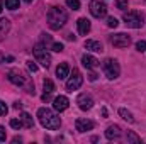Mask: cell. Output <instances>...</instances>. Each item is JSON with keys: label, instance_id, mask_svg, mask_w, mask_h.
<instances>
[{"label": "cell", "instance_id": "2", "mask_svg": "<svg viewBox=\"0 0 146 144\" xmlns=\"http://www.w3.org/2000/svg\"><path fill=\"white\" fill-rule=\"evenodd\" d=\"M48 26L53 29V31H58L60 27L65 26V22L68 20V14L63 7H51L48 10Z\"/></svg>", "mask_w": 146, "mask_h": 144}, {"label": "cell", "instance_id": "30", "mask_svg": "<svg viewBox=\"0 0 146 144\" xmlns=\"http://www.w3.org/2000/svg\"><path fill=\"white\" fill-rule=\"evenodd\" d=\"M7 112H9V107L5 105V102H2V100H0V115H5Z\"/></svg>", "mask_w": 146, "mask_h": 144}, {"label": "cell", "instance_id": "27", "mask_svg": "<svg viewBox=\"0 0 146 144\" xmlns=\"http://www.w3.org/2000/svg\"><path fill=\"white\" fill-rule=\"evenodd\" d=\"M107 26H109V27H117V26H119V20H117L115 17H109V19H107Z\"/></svg>", "mask_w": 146, "mask_h": 144}, {"label": "cell", "instance_id": "7", "mask_svg": "<svg viewBox=\"0 0 146 144\" xmlns=\"http://www.w3.org/2000/svg\"><path fill=\"white\" fill-rule=\"evenodd\" d=\"M82 83H83V76H82V73L75 68L72 71V76H70L68 81H66V90H68V92L78 90V88L82 87Z\"/></svg>", "mask_w": 146, "mask_h": 144}, {"label": "cell", "instance_id": "5", "mask_svg": "<svg viewBox=\"0 0 146 144\" xmlns=\"http://www.w3.org/2000/svg\"><path fill=\"white\" fill-rule=\"evenodd\" d=\"M104 73H106V76H107L109 80L117 78L119 73H121V66H119V63H117L115 59H112V58H107V59L104 61Z\"/></svg>", "mask_w": 146, "mask_h": 144}, {"label": "cell", "instance_id": "15", "mask_svg": "<svg viewBox=\"0 0 146 144\" xmlns=\"http://www.w3.org/2000/svg\"><path fill=\"white\" fill-rule=\"evenodd\" d=\"M106 137L110 139V141H112V139H119V137H121V127L115 126V124H114V126H109V127L106 129Z\"/></svg>", "mask_w": 146, "mask_h": 144}, {"label": "cell", "instance_id": "35", "mask_svg": "<svg viewBox=\"0 0 146 144\" xmlns=\"http://www.w3.org/2000/svg\"><path fill=\"white\" fill-rule=\"evenodd\" d=\"M49 98H51V97H49V93H46V92H44V95H42V100H44V102H48Z\"/></svg>", "mask_w": 146, "mask_h": 144}, {"label": "cell", "instance_id": "20", "mask_svg": "<svg viewBox=\"0 0 146 144\" xmlns=\"http://www.w3.org/2000/svg\"><path fill=\"white\" fill-rule=\"evenodd\" d=\"M119 115H121L124 120H127L129 124H133V122H134V117H133V114H131L129 110H126V108H119Z\"/></svg>", "mask_w": 146, "mask_h": 144}, {"label": "cell", "instance_id": "3", "mask_svg": "<svg viewBox=\"0 0 146 144\" xmlns=\"http://www.w3.org/2000/svg\"><path fill=\"white\" fill-rule=\"evenodd\" d=\"M7 78H9V81L14 83L15 87H22V88H26L27 93L34 95V83L31 81V78H29L24 71H21V70H10L9 75H7Z\"/></svg>", "mask_w": 146, "mask_h": 144}, {"label": "cell", "instance_id": "24", "mask_svg": "<svg viewBox=\"0 0 146 144\" xmlns=\"http://www.w3.org/2000/svg\"><path fill=\"white\" fill-rule=\"evenodd\" d=\"M66 5L73 10H78L80 9V0H66Z\"/></svg>", "mask_w": 146, "mask_h": 144}, {"label": "cell", "instance_id": "10", "mask_svg": "<svg viewBox=\"0 0 146 144\" xmlns=\"http://www.w3.org/2000/svg\"><path fill=\"white\" fill-rule=\"evenodd\" d=\"M76 104H78V107L82 108V110H90V108L94 107V98L90 95H87V93H82V95H78Z\"/></svg>", "mask_w": 146, "mask_h": 144}, {"label": "cell", "instance_id": "32", "mask_svg": "<svg viewBox=\"0 0 146 144\" xmlns=\"http://www.w3.org/2000/svg\"><path fill=\"white\" fill-rule=\"evenodd\" d=\"M5 136H7V134H5V129L0 126V143H2V141H5Z\"/></svg>", "mask_w": 146, "mask_h": 144}, {"label": "cell", "instance_id": "36", "mask_svg": "<svg viewBox=\"0 0 146 144\" xmlns=\"http://www.w3.org/2000/svg\"><path fill=\"white\" fill-rule=\"evenodd\" d=\"M21 141H22L21 137H14V139H12V143H21Z\"/></svg>", "mask_w": 146, "mask_h": 144}, {"label": "cell", "instance_id": "11", "mask_svg": "<svg viewBox=\"0 0 146 144\" xmlns=\"http://www.w3.org/2000/svg\"><path fill=\"white\" fill-rule=\"evenodd\" d=\"M75 127H76L78 132H87V131H92L95 127V124L92 120H88V119H76Z\"/></svg>", "mask_w": 146, "mask_h": 144}, {"label": "cell", "instance_id": "14", "mask_svg": "<svg viewBox=\"0 0 146 144\" xmlns=\"http://www.w3.org/2000/svg\"><path fill=\"white\" fill-rule=\"evenodd\" d=\"M85 48H87L88 51H94V53H102V51H104L102 42H100V41H94V39L85 41Z\"/></svg>", "mask_w": 146, "mask_h": 144}, {"label": "cell", "instance_id": "34", "mask_svg": "<svg viewBox=\"0 0 146 144\" xmlns=\"http://www.w3.org/2000/svg\"><path fill=\"white\" fill-rule=\"evenodd\" d=\"M14 108H15V110H19V108H22V104H21V102H15V104H14Z\"/></svg>", "mask_w": 146, "mask_h": 144}, {"label": "cell", "instance_id": "16", "mask_svg": "<svg viewBox=\"0 0 146 144\" xmlns=\"http://www.w3.org/2000/svg\"><path fill=\"white\" fill-rule=\"evenodd\" d=\"M76 26H78V32L80 34H88L90 32V20L88 19H85V17H82V19H78L76 20Z\"/></svg>", "mask_w": 146, "mask_h": 144}, {"label": "cell", "instance_id": "19", "mask_svg": "<svg viewBox=\"0 0 146 144\" xmlns=\"http://www.w3.org/2000/svg\"><path fill=\"white\" fill-rule=\"evenodd\" d=\"M21 120H22L24 127H27V129H33V127H34V120H33V117H31L27 112H22V115H21Z\"/></svg>", "mask_w": 146, "mask_h": 144}, {"label": "cell", "instance_id": "33", "mask_svg": "<svg viewBox=\"0 0 146 144\" xmlns=\"http://www.w3.org/2000/svg\"><path fill=\"white\" fill-rule=\"evenodd\" d=\"M88 80H90V81H95V80H97V75H95V73H90Z\"/></svg>", "mask_w": 146, "mask_h": 144}, {"label": "cell", "instance_id": "25", "mask_svg": "<svg viewBox=\"0 0 146 144\" xmlns=\"http://www.w3.org/2000/svg\"><path fill=\"white\" fill-rule=\"evenodd\" d=\"M24 124H22V120H19V119H10V127H14V129H21Z\"/></svg>", "mask_w": 146, "mask_h": 144}, {"label": "cell", "instance_id": "8", "mask_svg": "<svg viewBox=\"0 0 146 144\" xmlns=\"http://www.w3.org/2000/svg\"><path fill=\"white\" fill-rule=\"evenodd\" d=\"M33 51H34V56H36L37 63H41L44 68H48V66L51 65V56H49V53H48L42 46H39V44H37Z\"/></svg>", "mask_w": 146, "mask_h": 144}, {"label": "cell", "instance_id": "13", "mask_svg": "<svg viewBox=\"0 0 146 144\" xmlns=\"http://www.w3.org/2000/svg\"><path fill=\"white\" fill-rule=\"evenodd\" d=\"M68 105H70V102H68V98H66L65 95H60V97H56V98L53 100V107H54V110H58V112L66 110Z\"/></svg>", "mask_w": 146, "mask_h": 144}, {"label": "cell", "instance_id": "4", "mask_svg": "<svg viewBox=\"0 0 146 144\" xmlns=\"http://www.w3.org/2000/svg\"><path fill=\"white\" fill-rule=\"evenodd\" d=\"M122 19H124L126 26H127V27H133V29H139V27H143V24H145V15H143V12H138V10L124 12Z\"/></svg>", "mask_w": 146, "mask_h": 144}, {"label": "cell", "instance_id": "12", "mask_svg": "<svg viewBox=\"0 0 146 144\" xmlns=\"http://www.w3.org/2000/svg\"><path fill=\"white\" fill-rule=\"evenodd\" d=\"M82 65H83L87 70H94V68H97V66L100 65V61H99L97 58L90 56V54H83V56H82Z\"/></svg>", "mask_w": 146, "mask_h": 144}, {"label": "cell", "instance_id": "17", "mask_svg": "<svg viewBox=\"0 0 146 144\" xmlns=\"http://www.w3.org/2000/svg\"><path fill=\"white\" fill-rule=\"evenodd\" d=\"M9 31H10V20L9 19H0V42L5 39Z\"/></svg>", "mask_w": 146, "mask_h": 144}, {"label": "cell", "instance_id": "18", "mask_svg": "<svg viewBox=\"0 0 146 144\" xmlns=\"http://www.w3.org/2000/svg\"><path fill=\"white\" fill-rule=\"evenodd\" d=\"M68 73H70V66H68V63H61V65H58V68H56V76H58L60 80H65V78L68 76Z\"/></svg>", "mask_w": 146, "mask_h": 144}, {"label": "cell", "instance_id": "38", "mask_svg": "<svg viewBox=\"0 0 146 144\" xmlns=\"http://www.w3.org/2000/svg\"><path fill=\"white\" fill-rule=\"evenodd\" d=\"M2 59H3V58H2V54H0V61H2Z\"/></svg>", "mask_w": 146, "mask_h": 144}, {"label": "cell", "instance_id": "6", "mask_svg": "<svg viewBox=\"0 0 146 144\" xmlns=\"http://www.w3.org/2000/svg\"><path fill=\"white\" fill-rule=\"evenodd\" d=\"M88 9H90V14L95 19H102V17L107 15V5L102 0H92L90 5H88Z\"/></svg>", "mask_w": 146, "mask_h": 144}, {"label": "cell", "instance_id": "9", "mask_svg": "<svg viewBox=\"0 0 146 144\" xmlns=\"http://www.w3.org/2000/svg\"><path fill=\"white\" fill-rule=\"evenodd\" d=\"M110 42L115 46V48H127L131 44V37L124 32H119V34H114L110 36Z\"/></svg>", "mask_w": 146, "mask_h": 144}, {"label": "cell", "instance_id": "28", "mask_svg": "<svg viewBox=\"0 0 146 144\" xmlns=\"http://www.w3.org/2000/svg\"><path fill=\"white\" fill-rule=\"evenodd\" d=\"M51 48H53V51H56V53H61V51H63V44H61V42H53Z\"/></svg>", "mask_w": 146, "mask_h": 144}, {"label": "cell", "instance_id": "26", "mask_svg": "<svg viewBox=\"0 0 146 144\" xmlns=\"http://www.w3.org/2000/svg\"><path fill=\"white\" fill-rule=\"evenodd\" d=\"M136 49H138L139 53H145L146 51V41H138V42H136Z\"/></svg>", "mask_w": 146, "mask_h": 144}, {"label": "cell", "instance_id": "29", "mask_svg": "<svg viewBox=\"0 0 146 144\" xmlns=\"http://www.w3.org/2000/svg\"><path fill=\"white\" fill-rule=\"evenodd\" d=\"M115 5H117V9L124 10V9H127V0H117V2H115Z\"/></svg>", "mask_w": 146, "mask_h": 144}, {"label": "cell", "instance_id": "39", "mask_svg": "<svg viewBox=\"0 0 146 144\" xmlns=\"http://www.w3.org/2000/svg\"><path fill=\"white\" fill-rule=\"evenodd\" d=\"M26 2H33V0H26Z\"/></svg>", "mask_w": 146, "mask_h": 144}, {"label": "cell", "instance_id": "21", "mask_svg": "<svg viewBox=\"0 0 146 144\" xmlns=\"http://www.w3.org/2000/svg\"><path fill=\"white\" fill-rule=\"evenodd\" d=\"M42 88H44V92H46V93H51V92L54 90V83H53L49 78H46V80L42 81Z\"/></svg>", "mask_w": 146, "mask_h": 144}, {"label": "cell", "instance_id": "31", "mask_svg": "<svg viewBox=\"0 0 146 144\" xmlns=\"http://www.w3.org/2000/svg\"><path fill=\"white\" fill-rule=\"evenodd\" d=\"M27 68H29L31 71H37V65L33 63V61H27Z\"/></svg>", "mask_w": 146, "mask_h": 144}, {"label": "cell", "instance_id": "37", "mask_svg": "<svg viewBox=\"0 0 146 144\" xmlns=\"http://www.w3.org/2000/svg\"><path fill=\"white\" fill-rule=\"evenodd\" d=\"M2 9H3V0H0V12H2Z\"/></svg>", "mask_w": 146, "mask_h": 144}, {"label": "cell", "instance_id": "1", "mask_svg": "<svg viewBox=\"0 0 146 144\" xmlns=\"http://www.w3.org/2000/svg\"><path fill=\"white\" fill-rule=\"evenodd\" d=\"M37 119H39L41 126L46 127V129H49V131H56V129H60V126H61L60 115H58L54 110H51V108L41 107L37 110Z\"/></svg>", "mask_w": 146, "mask_h": 144}, {"label": "cell", "instance_id": "23", "mask_svg": "<svg viewBox=\"0 0 146 144\" xmlns=\"http://www.w3.org/2000/svg\"><path fill=\"white\" fill-rule=\"evenodd\" d=\"M5 7L10 10H15L19 9V0H5Z\"/></svg>", "mask_w": 146, "mask_h": 144}, {"label": "cell", "instance_id": "22", "mask_svg": "<svg viewBox=\"0 0 146 144\" xmlns=\"http://www.w3.org/2000/svg\"><path fill=\"white\" fill-rule=\"evenodd\" d=\"M127 143H141V137H138L133 131H127Z\"/></svg>", "mask_w": 146, "mask_h": 144}]
</instances>
